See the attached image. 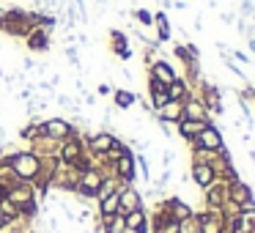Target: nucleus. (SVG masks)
Here are the masks:
<instances>
[{"label": "nucleus", "instance_id": "f704fd0d", "mask_svg": "<svg viewBox=\"0 0 255 233\" xmlns=\"http://www.w3.org/2000/svg\"><path fill=\"white\" fill-rule=\"evenodd\" d=\"M96 3H99V8H105V6H107V0H96Z\"/></svg>", "mask_w": 255, "mask_h": 233}, {"label": "nucleus", "instance_id": "412c9836", "mask_svg": "<svg viewBox=\"0 0 255 233\" xmlns=\"http://www.w3.org/2000/svg\"><path fill=\"white\" fill-rule=\"evenodd\" d=\"M167 85H162V83H156V80H151L148 77V105H151V110H159V107H165L167 105Z\"/></svg>", "mask_w": 255, "mask_h": 233}, {"label": "nucleus", "instance_id": "f257e3e1", "mask_svg": "<svg viewBox=\"0 0 255 233\" xmlns=\"http://www.w3.org/2000/svg\"><path fill=\"white\" fill-rule=\"evenodd\" d=\"M33 28H39V14L25 11L19 6L11 8H0V30L11 39H25Z\"/></svg>", "mask_w": 255, "mask_h": 233}, {"label": "nucleus", "instance_id": "20e7f679", "mask_svg": "<svg viewBox=\"0 0 255 233\" xmlns=\"http://www.w3.org/2000/svg\"><path fill=\"white\" fill-rule=\"evenodd\" d=\"M102 170L99 167H91V170H85V173H80L77 176V189H74V198H80V200H96V192H99V187H102Z\"/></svg>", "mask_w": 255, "mask_h": 233}, {"label": "nucleus", "instance_id": "e433bc0d", "mask_svg": "<svg viewBox=\"0 0 255 233\" xmlns=\"http://www.w3.org/2000/svg\"><path fill=\"white\" fill-rule=\"evenodd\" d=\"M33 233H36V231H33Z\"/></svg>", "mask_w": 255, "mask_h": 233}, {"label": "nucleus", "instance_id": "4468645a", "mask_svg": "<svg viewBox=\"0 0 255 233\" xmlns=\"http://www.w3.org/2000/svg\"><path fill=\"white\" fill-rule=\"evenodd\" d=\"M148 77L156 80V83H162V85H170L173 80L178 77V72L173 69L170 61H165V58H156V61L148 66Z\"/></svg>", "mask_w": 255, "mask_h": 233}, {"label": "nucleus", "instance_id": "72a5a7b5", "mask_svg": "<svg viewBox=\"0 0 255 233\" xmlns=\"http://www.w3.org/2000/svg\"><path fill=\"white\" fill-rule=\"evenodd\" d=\"M6 154V151H3V134H0V156Z\"/></svg>", "mask_w": 255, "mask_h": 233}, {"label": "nucleus", "instance_id": "ddd939ff", "mask_svg": "<svg viewBox=\"0 0 255 233\" xmlns=\"http://www.w3.org/2000/svg\"><path fill=\"white\" fill-rule=\"evenodd\" d=\"M83 151H85V134H74V137L63 140V143L58 145V159H61L63 165H72Z\"/></svg>", "mask_w": 255, "mask_h": 233}, {"label": "nucleus", "instance_id": "393cba45", "mask_svg": "<svg viewBox=\"0 0 255 233\" xmlns=\"http://www.w3.org/2000/svg\"><path fill=\"white\" fill-rule=\"evenodd\" d=\"M189 94H192V88L187 85L184 77H176L170 85H167V99H173V102H184Z\"/></svg>", "mask_w": 255, "mask_h": 233}, {"label": "nucleus", "instance_id": "f3484780", "mask_svg": "<svg viewBox=\"0 0 255 233\" xmlns=\"http://www.w3.org/2000/svg\"><path fill=\"white\" fill-rule=\"evenodd\" d=\"M124 225H127L129 233H151V222H148V211L137 209L124 214Z\"/></svg>", "mask_w": 255, "mask_h": 233}, {"label": "nucleus", "instance_id": "6e6552de", "mask_svg": "<svg viewBox=\"0 0 255 233\" xmlns=\"http://www.w3.org/2000/svg\"><path fill=\"white\" fill-rule=\"evenodd\" d=\"M137 209H145L143 192H140L134 184H124V187L118 189V211H121V214H129V211H137Z\"/></svg>", "mask_w": 255, "mask_h": 233}, {"label": "nucleus", "instance_id": "1a4fd4ad", "mask_svg": "<svg viewBox=\"0 0 255 233\" xmlns=\"http://www.w3.org/2000/svg\"><path fill=\"white\" fill-rule=\"evenodd\" d=\"M159 206H162V209H165L176 222H184V220H189V217L195 214V209L181 198V195H165V198L159 200Z\"/></svg>", "mask_w": 255, "mask_h": 233}, {"label": "nucleus", "instance_id": "b1692460", "mask_svg": "<svg viewBox=\"0 0 255 233\" xmlns=\"http://www.w3.org/2000/svg\"><path fill=\"white\" fill-rule=\"evenodd\" d=\"M137 99L140 96L134 94V91H129V88H116L113 91V107H116V110H132V107L137 105Z\"/></svg>", "mask_w": 255, "mask_h": 233}, {"label": "nucleus", "instance_id": "9d476101", "mask_svg": "<svg viewBox=\"0 0 255 233\" xmlns=\"http://www.w3.org/2000/svg\"><path fill=\"white\" fill-rule=\"evenodd\" d=\"M113 173L116 178H121L124 184H134L137 181V165H134V151H124L116 162H113Z\"/></svg>", "mask_w": 255, "mask_h": 233}, {"label": "nucleus", "instance_id": "0eeeda50", "mask_svg": "<svg viewBox=\"0 0 255 233\" xmlns=\"http://www.w3.org/2000/svg\"><path fill=\"white\" fill-rule=\"evenodd\" d=\"M6 200H8V203H14L19 211H22L25 206H30V203H41L39 192H36V187L30 181H19L17 187H11L6 192Z\"/></svg>", "mask_w": 255, "mask_h": 233}, {"label": "nucleus", "instance_id": "2f4dec72", "mask_svg": "<svg viewBox=\"0 0 255 233\" xmlns=\"http://www.w3.org/2000/svg\"><path fill=\"white\" fill-rule=\"evenodd\" d=\"M96 91H99V96H110L113 94V88L107 83H99V88H96Z\"/></svg>", "mask_w": 255, "mask_h": 233}, {"label": "nucleus", "instance_id": "5701e85b", "mask_svg": "<svg viewBox=\"0 0 255 233\" xmlns=\"http://www.w3.org/2000/svg\"><path fill=\"white\" fill-rule=\"evenodd\" d=\"M154 30H156V41H159V44H167V41L173 39V25H170V19H167L165 11L154 14Z\"/></svg>", "mask_w": 255, "mask_h": 233}, {"label": "nucleus", "instance_id": "f03ea898", "mask_svg": "<svg viewBox=\"0 0 255 233\" xmlns=\"http://www.w3.org/2000/svg\"><path fill=\"white\" fill-rule=\"evenodd\" d=\"M74 134L80 132L69 118H44V121H39V137H47L52 143H63V140L74 137Z\"/></svg>", "mask_w": 255, "mask_h": 233}, {"label": "nucleus", "instance_id": "cd10ccee", "mask_svg": "<svg viewBox=\"0 0 255 233\" xmlns=\"http://www.w3.org/2000/svg\"><path fill=\"white\" fill-rule=\"evenodd\" d=\"M129 17H132L137 25H143V28H154V14H151L145 6H134L132 11H129Z\"/></svg>", "mask_w": 255, "mask_h": 233}, {"label": "nucleus", "instance_id": "c756f323", "mask_svg": "<svg viewBox=\"0 0 255 233\" xmlns=\"http://www.w3.org/2000/svg\"><path fill=\"white\" fill-rule=\"evenodd\" d=\"M36 137H39V121L33 118V121H30L28 126L19 129V140H25V143H33Z\"/></svg>", "mask_w": 255, "mask_h": 233}, {"label": "nucleus", "instance_id": "473e14b6", "mask_svg": "<svg viewBox=\"0 0 255 233\" xmlns=\"http://www.w3.org/2000/svg\"><path fill=\"white\" fill-rule=\"evenodd\" d=\"M83 102H85V105H88V107H94V105H96V96L85 91V94H83Z\"/></svg>", "mask_w": 255, "mask_h": 233}, {"label": "nucleus", "instance_id": "aec40b11", "mask_svg": "<svg viewBox=\"0 0 255 233\" xmlns=\"http://www.w3.org/2000/svg\"><path fill=\"white\" fill-rule=\"evenodd\" d=\"M211 123V121H209ZM206 126V121H192V118H181V121L176 123V134L184 140V143H192L195 137L200 134V129Z\"/></svg>", "mask_w": 255, "mask_h": 233}, {"label": "nucleus", "instance_id": "4be33fe9", "mask_svg": "<svg viewBox=\"0 0 255 233\" xmlns=\"http://www.w3.org/2000/svg\"><path fill=\"white\" fill-rule=\"evenodd\" d=\"M94 231H99V233H124V231H127V225H124V214L118 211V214H113V217L96 220L94 222Z\"/></svg>", "mask_w": 255, "mask_h": 233}, {"label": "nucleus", "instance_id": "7ed1b4c3", "mask_svg": "<svg viewBox=\"0 0 255 233\" xmlns=\"http://www.w3.org/2000/svg\"><path fill=\"white\" fill-rule=\"evenodd\" d=\"M189 148H203V151H220L225 148V134H222V126H217L214 121L206 123L203 129H200V134L192 140V143H187Z\"/></svg>", "mask_w": 255, "mask_h": 233}, {"label": "nucleus", "instance_id": "a211bd4d", "mask_svg": "<svg viewBox=\"0 0 255 233\" xmlns=\"http://www.w3.org/2000/svg\"><path fill=\"white\" fill-rule=\"evenodd\" d=\"M110 50L116 52L121 61H132L134 58V50L129 47V39H127V33L124 30H118V28H113L110 30Z\"/></svg>", "mask_w": 255, "mask_h": 233}, {"label": "nucleus", "instance_id": "7c9ffc66", "mask_svg": "<svg viewBox=\"0 0 255 233\" xmlns=\"http://www.w3.org/2000/svg\"><path fill=\"white\" fill-rule=\"evenodd\" d=\"M36 66H39V63H36L30 55H25V58H22V72H36Z\"/></svg>", "mask_w": 255, "mask_h": 233}, {"label": "nucleus", "instance_id": "423d86ee", "mask_svg": "<svg viewBox=\"0 0 255 233\" xmlns=\"http://www.w3.org/2000/svg\"><path fill=\"white\" fill-rule=\"evenodd\" d=\"M116 143H118V134L110 132V129H99V132H94V134H85V148L94 156H105Z\"/></svg>", "mask_w": 255, "mask_h": 233}, {"label": "nucleus", "instance_id": "9b49d317", "mask_svg": "<svg viewBox=\"0 0 255 233\" xmlns=\"http://www.w3.org/2000/svg\"><path fill=\"white\" fill-rule=\"evenodd\" d=\"M189 181L203 192V189H209L211 184L220 181V178H217V173H214V167H211V165H203V162H189Z\"/></svg>", "mask_w": 255, "mask_h": 233}, {"label": "nucleus", "instance_id": "f8f14e48", "mask_svg": "<svg viewBox=\"0 0 255 233\" xmlns=\"http://www.w3.org/2000/svg\"><path fill=\"white\" fill-rule=\"evenodd\" d=\"M228 203V187L225 181H214L209 189H203V209L209 211H222Z\"/></svg>", "mask_w": 255, "mask_h": 233}, {"label": "nucleus", "instance_id": "c85d7f7f", "mask_svg": "<svg viewBox=\"0 0 255 233\" xmlns=\"http://www.w3.org/2000/svg\"><path fill=\"white\" fill-rule=\"evenodd\" d=\"M63 55H66V61L72 63L77 72H85V66H83V58H80V47L77 44H66L63 47Z\"/></svg>", "mask_w": 255, "mask_h": 233}, {"label": "nucleus", "instance_id": "6ab92c4d", "mask_svg": "<svg viewBox=\"0 0 255 233\" xmlns=\"http://www.w3.org/2000/svg\"><path fill=\"white\" fill-rule=\"evenodd\" d=\"M151 118L156 121H167V123H178L184 118V102H167L165 107H159L156 113H151Z\"/></svg>", "mask_w": 255, "mask_h": 233}, {"label": "nucleus", "instance_id": "2eb2a0df", "mask_svg": "<svg viewBox=\"0 0 255 233\" xmlns=\"http://www.w3.org/2000/svg\"><path fill=\"white\" fill-rule=\"evenodd\" d=\"M25 47H28L30 52H50L52 47V33L44 28H33L28 36H25Z\"/></svg>", "mask_w": 255, "mask_h": 233}, {"label": "nucleus", "instance_id": "dca6fc26", "mask_svg": "<svg viewBox=\"0 0 255 233\" xmlns=\"http://www.w3.org/2000/svg\"><path fill=\"white\" fill-rule=\"evenodd\" d=\"M184 118H192V121H214V118L209 116V110H206V105L200 102V96H195V91L184 99Z\"/></svg>", "mask_w": 255, "mask_h": 233}, {"label": "nucleus", "instance_id": "39448f33", "mask_svg": "<svg viewBox=\"0 0 255 233\" xmlns=\"http://www.w3.org/2000/svg\"><path fill=\"white\" fill-rule=\"evenodd\" d=\"M195 222H198V231L200 233H225L228 214H225V211L200 209V211H195Z\"/></svg>", "mask_w": 255, "mask_h": 233}, {"label": "nucleus", "instance_id": "bb28decb", "mask_svg": "<svg viewBox=\"0 0 255 233\" xmlns=\"http://www.w3.org/2000/svg\"><path fill=\"white\" fill-rule=\"evenodd\" d=\"M121 187H124V181H121V178H116V176H105V178H102L99 192H96V200H102V198H107V195L118 192Z\"/></svg>", "mask_w": 255, "mask_h": 233}, {"label": "nucleus", "instance_id": "c9c22d12", "mask_svg": "<svg viewBox=\"0 0 255 233\" xmlns=\"http://www.w3.org/2000/svg\"><path fill=\"white\" fill-rule=\"evenodd\" d=\"M124 233H129V231H124Z\"/></svg>", "mask_w": 255, "mask_h": 233}, {"label": "nucleus", "instance_id": "a878e982", "mask_svg": "<svg viewBox=\"0 0 255 233\" xmlns=\"http://www.w3.org/2000/svg\"><path fill=\"white\" fill-rule=\"evenodd\" d=\"M96 214H99V220L118 214V192H113V195H107V198L96 200Z\"/></svg>", "mask_w": 255, "mask_h": 233}]
</instances>
